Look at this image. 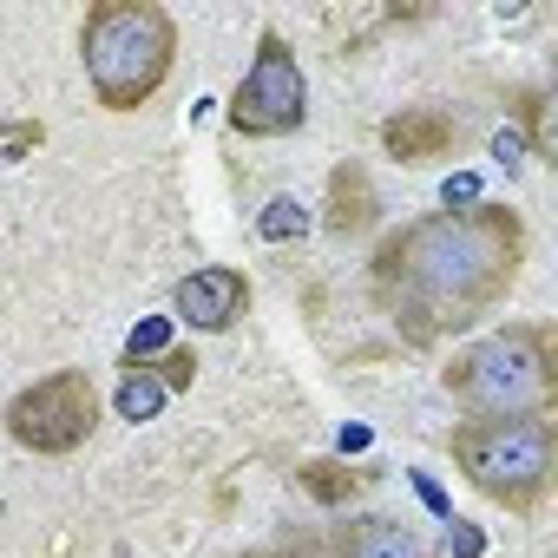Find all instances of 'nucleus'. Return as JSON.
<instances>
[{
    "instance_id": "10",
    "label": "nucleus",
    "mask_w": 558,
    "mask_h": 558,
    "mask_svg": "<svg viewBox=\"0 0 558 558\" xmlns=\"http://www.w3.org/2000/svg\"><path fill=\"white\" fill-rule=\"evenodd\" d=\"M368 217H375V191H368L362 165H342V171L329 178V230L349 236V230H362Z\"/></svg>"
},
{
    "instance_id": "12",
    "label": "nucleus",
    "mask_w": 558,
    "mask_h": 558,
    "mask_svg": "<svg viewBox=\"0 0 558 558\" xmlns=\"http://www.w3.org/2000/svg\"><path fill=\"white\" fill-rule=\"evenodd\" d=\"M303 486H310L323 506H342V499H355L362 473H349V466H336V460H310V466H303Z\"/></svg>"
},
{
    "instance_id": "17",
    "label": "nucleus",
    "mask_w": 558,
    "mask_h": 558,
    "mask_svg": "<svg viewBox=\"0 0 558 558\" xmlns=\"http://www.w3.org/2000/svg\"><path fill=\"white\" fill-rule=\"evenodd\" d=\"M493 158H499V165H519V158H525V138H519V132H499V138H493Z\"/></svg>"
},
{
    "instance_id": "13",
    "label": "nucleus",
    "mask_w": 558,
    "mask_h": 558,
    "mask_svg": "<svg viewBox=\"0 0 558 558\" xmlns=\"http://www.w3.org/2000/svg\"><path fill=\"white\" fill-rule=\"evenodd\" d=\"M303 223H310V210H303L296 197H269V204H263V217H256V230H263L269 243H290V236H303Z\"/></svg>"
},
{
    "instance_id": "11",
    "label": "nucleus",
    "mask_w": 558,
    "mask_h": 558,
    "mask_svg": "<svg viewBox=\"0 0 558 558\" xmlns=\"http://www.w3.org/2000/svg\"><path fill=\"white\" fill-rule=\"evenodd\" d=\"M112 401H119V414H125V421H151V414L165 408V381H158V375H145V368H132V375L119 381V395H112Z\"/></svg>"
},
{
    "instance_id": "14",
    "label": "nucleus",
    "mask_w": 558,
    "mask_h": 558,
    "mask_svg": "<svg viewBox=\"0 0 558 558\" xmlns=\"http://www.w3.org/2000/svg\"><path fill=\"white\" fill-rule=\"evenodd\" d=\"M165 342H171V323L151 316V323H138V329L125 336V355H132V362H138V355H165Z\"/></svg>"
},
{
    "instance_id": "3",
    "label": "nucleus",
    "mask_w": 558,
    "mask_h": 558,
    "mask_svg": "<svg viewBox=\"0 0 558 558\" xmlns=\"http://www.w3.org/2000/svg\"><path fill=\"white\" fill-rule=\"evenodd\" d=\"M551 329L538 323H519V329H499L473 349H460L447 362V395L460 408H473L480 421H519V414H545L551 408Z\"/></svg>"
},
{
    "instance_id": "20",
    "label": "nucleus",
    "mask_w": 558,
    "mask_h": 558,
    "mask_svg": "<svg viewBox=\"0 0 558 558\" xmlns=\"http://www.w3.org/2000/svg\"><path fill=\"white\" fill-rule=\"evenodd\" d=\"M368 447V427H342V453H362Z\"/></svg>"
},
{
    "instance_id": "6",
    "label": "nucleus",
    "mask_w": 558,
    "mask_h": 558,
    "mask_svg": "<svg viewBox=\"0 0 558 558\" xmlns=\"http://www.w3.org/2000/svg\"><path fill=\"white\" fill-rule=\"evenodd\" d=\"M93 421H99V401H93V381L80 368H60L8 401V434L27 453H73L93 434Z\"/></svg>"
},
{
    "instance_id": "15",
    "label": "nucleus",
    "mask_w": 558,
    "mask_h": 558,
    "mask_svg": "<svg viewBox=\"0 0 558 558\" xmlns=\"http://www.w3.org/2000/svg\"><path fill=\"white\" fill-rule=\"evenodd\" d=\"M191 375H197V355H184V349H165V362H158V381H165V395H171V388H191Z\"/></svg>"
},
{
    "instance_id": "5",
    "label": "nucleus",
    "mask_w": 558,
    "mask_h": 558,
    "mask_svg": "<svg viewBox=\"0 0 558 558\" xmlns=\"http://www.w3.org/2000/svg\"><path fill=\"white\" fill-rule=\"evenodd\" d=\"M303 112H310V80H303L296 53L283 47V34H263L256 60L243 73L236 99H230V125L243 138H283V132L303 125Z\"/></svg>"
},
{
    "instance_id": "18",
    "label": "nucleus",
    "mask_w": 558,
    "mask_h": 558,
    "mask_svg": "<svg viewBox=\"0 0 558 558\" xmlns=\"http://www.w3.org/2000/svg\"><path fill=\"white\" fill-rule=\"evenodd\" d=\"M440 197H447V210H453V204H473V197H480V178H447Z\"/></svg>"
},
{
    "instance_id": "4",
    "label": "nucleus",
    "mask_w": 558,
    "mask_h": 558,
    "mask_svg": "<svg viewBox=\"0 0 558 558\" xmlns=\"http://www.w3.org/2000/svg\"><path fill=\"white\" fill-rule=\"evenodd\" d=\"M453 460H460V473H466L486 499L525 512V506H538V493L551 486V421H545V414L466 421V427L453 434Z\"/></svg>"
},
{
    "instance_id": "8",
    "label": "nucleus",
    "mask_w": 558,
    "mask_h": 558,
    "mask_svg": "<svg viewBox=\"0 0 558 558\" xmlns=\"http://www.w3.org/2000/svg\"><path fill=\"white\" fill-rule=\"evenodd\" d=\"M381 145H388V158H401V165L447 158V151H453V119H447L440 106H408V112H395V119L381 125Z\"/></svg>"
},
{
    "instance_id": "1",
    "label": "nucleus",
    "mask_w": 558,
    "mask_h": 558,
    "mask_svg": "<svg viewBox=\"0 0 558 558\" xmlns=\"http://www.w3.org/2000/svg\"><path fill=\"white\" fill-rule=\"evenodd\" d=\"M519 256L525 230L506 204L440 210L375 250V303L401 323L408 342H440L473 329L512 290Z\"/></svg>"
},
{
    "instance_id": "2",
    "label": "nucleus",
    "mask_w": 558,
    "mask_h": 558,
    "mask_svg": "<svg viewBox=\"0 0 558 558\" xmlns=\"http://www.w3.org/2000/svg\"><path fill=\"white\" fill-rule=\"evenodd\" d=\"M80 53H86V80H93L99 106L106 112H138L171 80L178 27L158 0H106L80 27Z\"/></svg>"
},
{
    "instance_id": "7",
    "label": "nucleus",
    "mask_w": 558,
    "mask_h": 558,
    "mask_svg": "<svg viewBox=\"0 0 558 558\" xmlns=\"http://www.w3.org/2000/svg\"><path fill=\"white\" fill-rule=\"evenodd\" d=\"M250 303V283H243V269L230 263H210V269H191L184 283L171 290V310L191 323V329H230Z\"/></svg>"
},
{
    "instance_id": "19",
    "label": "nucleus",
    "mask_w": 558,
    "mask_h": 558,
    "mask_svg": "<svg viewBox=\"0 0 558 558\" xmlns=\"http://www.w3.org/2000/svg\"><path fill=\"white\" fill-rule=\"evenodd\" d=\"M414 493H421V499H427V506H434V512H440V519H447V499H440V486H434V480H427V473H414Z\"/></svg>"
},
{
    "instance_id": "16",
    "label": "nucleus",
    "mask_w": 558,
    "mask_h": 558,
    "mask_svg": "<svg viewBox=\"0 0 558 558\" xmlns=\"http://www.w3.org/2000/svg\"><path fill=\"white\" fill-rule=\"evenodd\" d=\"M447 545H453L460 558H480V551H486V538H480L473 525H447Z\"/></svg>"
},
{
    "instance_id": "9",
    "label": "nucleus",
    "mask_w": 558,
    "mask_h": 558,
    "mask_svg": "<svg viewBox=\"0 0 558 558\" xmlns=\"http://www.w3.org/2000/svg\"><path fill=\"white\" fill-rule=\"evenodd\" d=\"M342 558H427V545L395 519H355L342 532Z\"/></svg>"
}]
</instances>
